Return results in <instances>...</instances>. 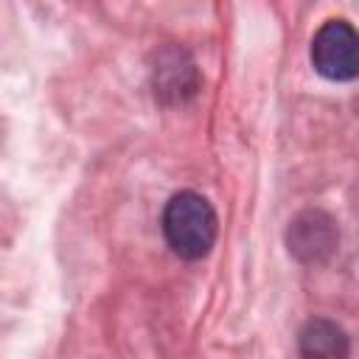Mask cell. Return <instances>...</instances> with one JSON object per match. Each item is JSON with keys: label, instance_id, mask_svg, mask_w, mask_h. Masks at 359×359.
Listing matches in <instances>:
<instances>
[{"label": "cell", "instance_id": "cell-1", "mask_svg": "<svg viewBox=\"0 0 359 359\" xmlns=\"http://www.w3.org/2000/svg\"><path fill=\"white\" fill-rule=\"evenodd\" d=\"M216 210L196 191H180L163 210V233L168 247L188 261L210 252L216 241Z\"/></svg>", "mask_w": 359, "mask_h": 359}, {"label": "cell", "instance_id": "cell-2", "mask_svg": "<svg viewBox=\"0 0 359 359\" xmlns=\"http://www.w3.org/2000/svg\"><path fill=\"white\" fill-rule=\"evenodd\" d=\"M314 70L331 81H351L359 73V39L345 20H328L311 39Z\"/></svg>", "mask_w": 359, "mask_h": 359}, {"label": "cell", "instance_id": "cell-3", "mask_svg": "<svg viewBox=\"0 0 359 359\" xmlns=\"http://www.w3.org/2000/svg\"><path fill=\"white\" fill-rule=\"evenodd\" d=\"M337 247V227L334 219L325 216L323 210H306L289 224V250L306 261L317 264L328 258Z\"/></svg>", "mask_w": 359, "mask_h": 359}, {"label": "cell", "instance_id": "cell-4", "mask_svg": "<svg viewBox=\"0 0 359 359\" xmlns=\"http://www.w3.org/2000/svg\"><path fill=\"white\" fill-rule=\"evenodd\" d=\"M300 359H348V334L331 320H309L297 339Z\"/></svg>", "mask_w": 359, "mask_h": 359}, {"label": "cell", "instance_id": "cell-5", "mask_svg": "<svg viewBox=\"0 0 359 359\" xmlns=\"http://www.w3.org/2000/svg\"><path fill=\"white\" fill-rule=\"evenodd\" d=\"M154 87H157L160 95H171L174 101H180L182 95H191L194 93L196 73H194V65L188 62V56L182 50H165L157 59Z\"/></svg>", "mask_w": 359, "mask_h": 359}]
</instances>
